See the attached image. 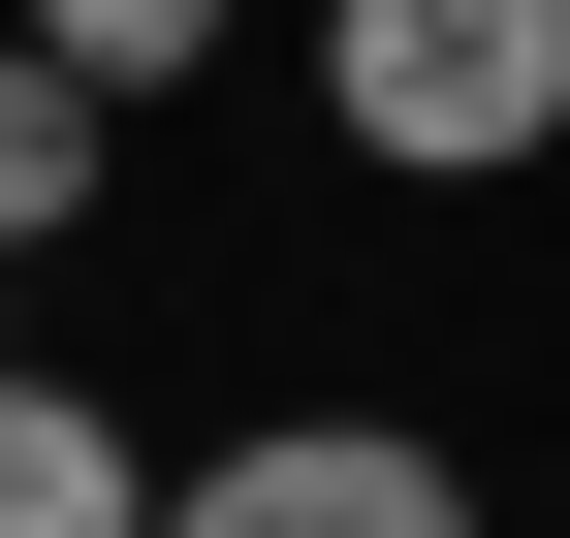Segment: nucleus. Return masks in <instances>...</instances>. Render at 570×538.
<instances>
[{
	"instance_id": "f03ea898",
	"label": "nucleus",
	"mask_w": 570,
	"mask_h": 538,
	"mask_svg": "<svg viewBox=\"0 0 570 538\" xmlns=\"http://www.w3.org/2000/svg\"><path fill=\"white\" fill-rule=\"evenodd\" d=\"M159 538H475V476L412 412H285V444H223V476H159Z\"/></svg>"
},
{
	"instance_id": "39448f33",
	"label": "nucleus",
	"mask_w": 570,
	"mask_h": 538,
	"mask_svg": "<svg viewBox=\"0 0 570 538\" xmlns=\"http://www.w3.org/2000/svg\"><path fill=\"white\" fill-rule=\"evenodd\" d=\"M0 32H32V63H63V96H159V63H223V32H254V0H0Z\"/></svg>"
},
{
	"instance_id": "7ed1b4c3",
	"label": "nucleus",
	"mask_w": 570,
	"mask_h": 538,
	"mask_svg": "<svg viewBox=\"0 0 570 538\" xmlns=\"http://www.w3.org/2000/svg\"><path fill=\"white\" fill-rule=\"evenodd\" d=\"M0 538H159V444L96 380H32V349H0Z\"/></svg>"
},
{
	"instance_id": "f257e3e1",
	"label": "nucleus",
	"mask_w": 570,
	"mask_h": 538,
	"mask_svg": "<svg viewBox=\"0 0 570 538\" xmlns=\"http://www.w3.org/2000/svg\"><path fill=\"white\" fill-rule=\"evenodd\" d=\"M317 96L381 190H508L570 127V0H317Z\"/></svg>"
},
{
	"instance_id": "20e7f679",
	"label": "nucleus",
	"mask_w": 570,
	"mask_h": 538,
	"mask_svg": "<svg viewBox=\"0 0 570 538\" xmlns=\"http://www.w3.org/2000/svg\"><path fill=\"white\" fill-rule=\"evenodd\" d=\"M96 159H127V96H63V63L0 32V253H63V222H96Z\"/></svg>"
}]
</instances>
